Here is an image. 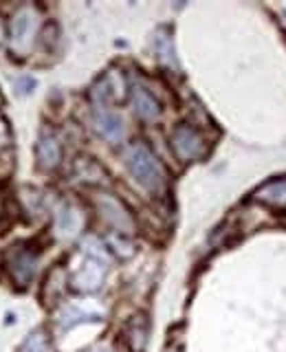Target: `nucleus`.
Segmentation results:
<instances>
[{"mask_svg":"<svg viewBox=\"0 0 286 352\" xmlns=\"http://www.w3.org/2000/svg\"><path fill=\"white\" fill-rule=\"evenodd\" d=\"M126 335H128V344H130L132 352H141L143 346H146V341H148V324H146V319H143L141 315L132 319V322L128 324Z\"/></svg>","mask_w":286,"mask_h":352,"instance_id":"1a4fd4ad","label":"nucleus"},{"mask_svg":"<svg viewBox=\"0 0 286 352\" xmlns=\"http://www.w3.org/2000/svg\"><path fill=\"white\" fill-rule=\"evenodd\" d=\"M29 31H31V16L25 14V11H20V14H16L9 20V38L14 42L29 36Z\"/></svg>","mask_w":286,"mask_h":352,"instance_id":"9d476101","label":"nucleus"},{"mask_svg":"<svg viewBox=\"0 0 286 352\" xmlns=\"http://www.w3.org/2000/svg\"><path fill=\"white\" fill-rule=\"evenodd\" d=\"M7 271H9V278L16 286H27L36 273V253L25 249H14L7 256Z\"/></svg>","mask_w":286,"mask_h":352,"instance_id":"f03ea898","label":"nucleus"},{"mask_svg":"<svg viewBox=\"0 0 286 352\" xmlns=\"http://www.w3.org/2000/svg\"><path fill=\"white\" fill-rule=\"evenodd\" d=\"M93 352H110V350H102V348H99V350H93Z\"/></svg>","mask_w":286,"mask_h":352,"instance_id":"ddd939ff","label":"nucleus"},{"mask_svg":"<svg viewBox=\"0 0 286 352\" xmlns=\"http://www.w3.org/2000/svg\"><path fill=\"white\" fill-rule=\"evenodd\" d=\"M97 207H99V212H102V216L108 220V223L113 225V227H117L119 231L132 229V218L128 214V209L121 205L117 198H113V196H102L97 201Z\"/></svg>","mask_w":286,"mask_h":352,"instance_id":"20e7f679","label":"nucleus"},{"mask_svg":"<svg viewBox=\"0 0 286 352\" xmlns=\"http://www.w3.org/2000/svg\"><path fill=\"white\" fill-rule=\"evenodd\" d=\"M260 194H262L264 201L282 203V201H286V183H271V185L264 187Z\"/></svg>","mask_w":286,"mask_h":352,"instance_id":"9b49d317","label":"nucleus"},{"mask_svg":"<svg viewBox=\"0 0 286 352\" xmlns=\"http://www.w3.org/2000/svg\"><path fill=\"white\" fill-rule=\"evenodd\" d=\"M25 350H27V352H53V348H51V344H49L47 335H42V333L31 335V339L27 341Z\"/></svg>","mask_w":286,"mask_h":352,"instance_id":"f8f14e48","label":"nucleus"},{"mask_svg":"<svg viewBox=\"0 0 286 352\" xmlns=\"http://www.w3.org/2000/svg\"><path fill=\"white\" fill-rule=\"evenodd\" d=\"M172 150L181 161H194L203 154V137L192 126H179L172 132Z\"/></svg>","mask_w":286,"mask_h":352,"instance_id":"7ed1b4c3","label":"nucleus"},{"mask_svg":"<svg viewBox=\"0 0 286 352\" xmlns=\"http://www.w3.org/2000/svg\"><path fill=\"white\" fill-rule=\"evenodd\" d=\"M128 168L132 172V176L148 190H157V187L163 185L165 172L161 168V163L157 161V157L143 146V143H137L128 150Z\"/></svg>","mask_w":286,"mask_h":352,"instance_id":"f257e3e1","label":"nucleus"},{"mask_svg":"<svg viewBox=\"0 0 286 352\" xmlns=\"http://www.w3.org/2000/svg\"><path fill=\"white\" fill-rule=\"evenodd\" d=\"M95 128L99 135L106 137L108 141H119L124 137V121H121L119 115H115L113 110H106L104 106H99L95 113Z\"/></svg>","mask_w":286,"mask_h":352,"instance_id":"39448f33","label":"nucleus"},{"mask_svg":"<svg viewBox=\"0 0 286 352\" xmlns=\"http://www.w3.org/2000/svg\"><path fill=\"white\" fill-rule=\"evenodd\" d=\"M102 278H104V267L95 258H91L75 273L73 284H75V289H80V291H95L97 286L102 284Z\"/></svg>","mask_w":286,"mask_h":352,"instance_id":"423d86ee","label":"nucleus"},{"mask_svg":"<svg viewBox=\"0 0 286 352\" xmlns=\"http://www.w3.org/2000/svg\"><path fill=\"white\" fill-rule=\"evenodd\" d=\"M132 104H135L137 115H139L141 119H146V121H150V119H154V117H159V113H161L159 102L146 91V88H141V86L132 88Z\"/></svg>","mask_w":286,"mask_h":352,"instance_id":"0eeeda50","label":"nucleus"},{"mask_svg":"<svg viewBox=\"0 0 286 352\" xmlns=\"http://www.w3.org/2000/svg\"><path fill=\"white\" fill-rule=\"evenodd\" d=\"M38 159H40V165L42 168H55V165L60 163L62 159V148H60V143L55 141L53 137H44L40 139L38 143Z\"/></svg>","mask_w":286,"mask_h":352,"instance_id":"6e6552de","label":"nucleus"}]
</instances>
